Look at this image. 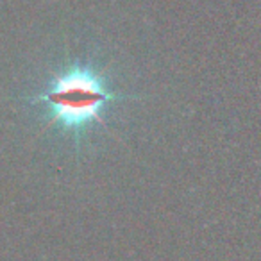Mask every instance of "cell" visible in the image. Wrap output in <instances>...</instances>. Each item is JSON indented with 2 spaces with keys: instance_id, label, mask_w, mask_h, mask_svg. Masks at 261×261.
<instances>
[{
  "instance_id": "6da1fadb",
  "label": "cell",
  "mask_w": 261,
  "mask_h": 261,
  "mask_svg": "<svg viewBox=\"0 0 261 261\" xmlns=\"http://www.w3.org/2000/svg\"><path fill=\"white\" fill-rule=\"evenodd\" d=\"M36 100L43 102L54 122L65 129H81L91 122H102V109L108 102L122 100L91 70L72 68L52 81Z\"/></svg>"
}]
</instances>
